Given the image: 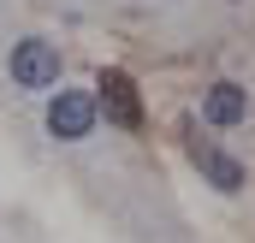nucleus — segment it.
<instances>
[{"label": "nucleus", "instance_id": "nucleus-1", "mask_svg": "<svg viewBox=\"0 0 255 243\" xmlns=\"http://www.w3.org/2000/svg\"><path fill=\"white\" fill-rule=\"evenodd\" d=\"M6 71H12L18 89H54V83H60V48L42 42V36H24V42H12Z\"/></svg>", "mask_w": 255, "mask_h": 243}, {"label": "nucleus", "instance_id": "nucleus-2", "mask_svg": "<svg viewBox=\"0 0 255 243\" xmlns=\"http://www.w3.org/2000/svg\"><path fill=\"white\" fill-rule=\"evenodd\" d=\"M95 95L89 89H60L54 101H48V130L60 136V142H83L89 130H95Z\"/></svg>", "mask_w": 255, "mask_h": 243}, {"label": "nucleus", "instance_id": "nucleus-3", "mask_svg": "<svg viewBox=\"0 0 255 243\" xmlns=\"http://www.w3.org/2000/svg\"><path fill=\"white\" fill-rule=\"evenodd\" d=\"M95 107H107V119L113 124H125V130H136L142 124V101H136V83H130L125 71H101L95 77Z\"/></svg>", "mask_w": 255, "mask_h": 243}, {"label": "nucleus", "instance_id": "nucleus-4", "mask_svg": "<svg viewBox=\"0 0 255 243\" xmlns=\"http://www.w3.org/2000/svg\"><path fill=\"white\" fill-rule=\"evenodd\" d=\"M202 119L214 124V130H238V124L250 119V89H238V83H214V89L202 95Z\"/></svg>", "mask_w": 255, "mask_h": 243}, {"label": "nucleus", "instance_id": "nucleus-5", "mask_svg": "<svg viewBox=\"0 0 255 243\" xmlns=\"http://www.w3.org/2000/svg\"><path fill=\"white\" fill-rule=\"evenodd\" d=\"M202 172L220 184V190H244V166H238L226 148H202Z\"/></svg>", "mask_w": 255, "mask_h": 243}]
</instances>
